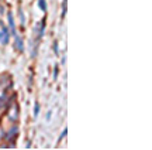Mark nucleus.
I'll use <instances>...</instances> for the list:
<instances>
[{"instance_id":"1","label":"nucleus","mask_w":152,"mask_h":150,"mask_svg":"<svg viewBox=\"0 0 152 150\" xmlns=\"http://www.w3.org/2000/svg\"><path fill=\"white\" fill-rule=\"evenodd\" d=\"M9 37H10L9 30L6 27H1V31H0V43L1 44H7L9 43Z\"/></svg>"},{"instance_id":"2","label":"nucleus","mask_w":152,"mask_h":150,"mask_svg":"<svg viewBox=\"0 0 152 150\" xmlns=\"http://www.w3.org/2000/svg\"><path fill=\"white\" fill-rule=\"evenodd\" d=\"M7 18H9V23H10L11 33H13V35H16V24H14V18H13V14H11V13H9V14H7Z\"/></svg>"},{"instance_id":"3","label":"nucleus","mask_w":152,"mask_h":150,"mask_svg":"<svg viewBox=\"0 0 152 150\" xmlns=\"http://www.w3.org/2000/svg\"><path fill=\"white\" fill-rule=\"evenodd\" d=\"M14 37H16V47H17V50L18 51H23L24 50V47H23V41L21 40H20V37H18V35H14Z\"/></svg>"},{"instance_id":"4","label":"nucleus","mask_w":152,"mask_h":150,"mask_svg":"<svg viewBox=\"0 0 152 150\" xmlns=\"http://www.w3.org/2000/svg\"><path fill=\"white\" fill-rule=\"evenodd\" d=\"M38 6H39V9L42 11H47V3H45V0H38Z\"/></svg>"},{"instance_id":"5","label":"nucleus","mask_w":152,"mask_h":150,"mask_svg":"<svg viewBox=\"0 0 152 150\" xmlns=\"http://www.w3.org/2000/svg\"><path fill=\"white\" fill-rule=\"evenodd\" d=\"M38 112H39V105H35V113H34V116H38Z\"/></svg>"},{"instance_id":"6","label":"nucleus","mask_w":152,"mask_h":150,"mask_svg":"<svg viewBox=\"0 0 152 150\" xmlns=\"http://www.w3.org/2000/svg\"><path fill=\"white\" fill-rule=\"evenodd\" d=\"M66 132H68V130H66V129H65V130L62 132V136H61L59 139H64V137H65V136H66Z\"/></svg>"}]
</instances>
